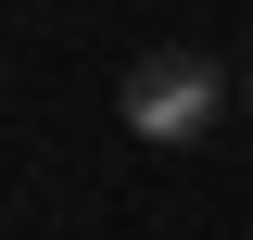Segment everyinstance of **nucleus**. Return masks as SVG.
<instances>
[{"mask_svg":"<svg viewBox=\"0 0 253 240\" xmlns=\"http://www.w3.org/2000/svg\"><path fill=\"white\" fill-rule=\"evenodd\" d=\"M215 114H228V76L203 51H139L126 63V139L190 152V139H215Z\"/></svg>","mask_w":253,"mask_h":240,"instance_id":"f257e3e1","label":"nucleus"},{"mask_svg":"<svg viewBox=\"0 0 253 240\" xmlns=\"http://www.w3.org/2000/svg\"><path fill=\"white\" fill-rule=\"evenodd\" d=\"M241 101H253V89H241Z\"/></svg>","mask_w":253,"mask_h":240,"instance_id":"f03ea898","label":"nucleus"}]
</instances>
